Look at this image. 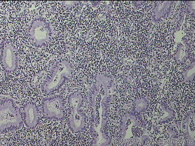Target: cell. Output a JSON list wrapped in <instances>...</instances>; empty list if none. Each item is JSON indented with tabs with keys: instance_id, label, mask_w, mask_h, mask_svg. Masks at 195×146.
<instances>
[{
	"instance_id": "5",
	"label": "cell",
	"mask_w": 195,
	"mask_h": 146,
	"mask_svg": "<svg viewBox=\"0 0 195 146\" xmlns=\"http://www.w3.org/2000/svg\"><path fill=\"white\" fill-rule=\"evenodd\" d=\"M41 107L43 114L48 119L59 120L63 117L64 101L59 96L43 98L41 102Z\"/></svg>"
},
{
	"instance_id": "6",
	"label": "cell",
	"mask_w": 195,
	"mask_h": 146,
	"mask_svg": "<svg viewBox=\"0 0 195 146\" xmlns=\"http://www.w3.org/2000/svg\"><path fill=\"white\" fill-rule=\"evenodd\" d=\"M1 60L4 70L9 74L14 72L18 66V57L16 48L11 41L3 44L1 52Z\"/></svg>"
},
{
	"instance_id": "2",
	"label": "cell",
	"mask_w": 195,
	"mask_h": 146,
	"mask_svg": "<svg viewBox=\"0 0 195 146\" xmlns=\"http://www.w3.org/2000/svg\"><path fill=\"white\" fill-rule=\"evenodd\" d=\"M67 102L69 111L67 123L73 134H78L84 129L86 124V115L83 110V98L79 91L71 92L69 96Z\"/></svg>"
},
{
	"instance_id": "3",
	"label": "cell",
	"mask_w": 195,
	"mask_h": 146,
	"mask_svg": "<svg viewBox=\"0 0 195 146\" xmlns=\"http://www.w3.org/2000/svg\"><path fill=\"white\" fill-rule=\"evenodd\" d=\"M72 72L70 65L67 60L58 62L52 66L44 80L41 86L42 91L47 94L54 92L70 78Z\"/></svg>"
},
{
	"instance_id": "4",
	"label": "cell",
	"mask_w": 195,
	"mask_h": 146,
	"mask_svg": "<svg viewBox=\"0 0 195 146\" xmlns=\"http://www.w3.org/2000/svg\"><path fill=\"white\" fill-rule=\"evenodd\" d=\"M49 27L46 23L39 18L31 22L28 33L30 41L35 46L41 47L48 41L50 36Z\"/></svg>"
},
{
	"instance_id": "7",
	"label": "cell",
	"mask_w": 195,
	"mask_h": 146,
	"mask_svg": "<svg viewBox=\"0 0 195 146\" xmlns=\"http://www.w3.org/2000/svg\"><path fill=\"white\" fill-rule=\"evenodd\" d=\"M23 113L25 126L30 129L35 128L39 120V110L36 104L32 102L26 104L23 108Z\"/></svg>"
},
{
	"instance_id": "1",
	"label": "cell",
	"mask_w": 195,
	"mask_h": 146,
	"mask_svg": "<svg viewBox=\"0 0 195 146\" xmlns=\"http://www.w3.org/2000/svg\"><path fill=\"white\" fill-rule=\"evenodd\" d=\"M23 124L21 113L14 101L9 98L2 100L0 105L1 134L18 130Z\"/></svg>"
}]
</instances>
